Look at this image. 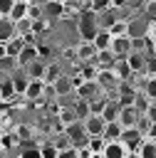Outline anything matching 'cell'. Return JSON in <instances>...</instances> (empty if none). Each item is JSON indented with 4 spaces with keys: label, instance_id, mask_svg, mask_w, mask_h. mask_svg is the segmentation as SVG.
<instances>
[{
    "label": "cell",
    "instance_id": "11",
    "mask_svg": "<svg viewBox=\"0 0 156 158\" xmlns=\"http://www.w3.org/2000/svg\"><path fill=\"white\" fill-rule=\"evenodd\" d=\"M84 126H87V133H89V138L92 136H104V128H106V121L102 118V116H89L87 121H84Z\"/></svg>",
    "mask_w": 156,
    "mask_h": 158
},
{
    "label": "cell",
    "instance_id": "38",
    "mask_svg": "<svg viewBox=\"0 0 156 158\" xmlns=\"http://www.w3.org/2000/svg\"><path fill=\"white\" fill-rule=\"evenodd\" d=\"M146 17L156 20V0H146Z\"/></svg>",
    "mask_w": 156,
    "mask_h": 158
},
{
    "label": "cell",
    "instance_id": "29",
    "mask_svg": "<svg viewBox=\"0 0 156 158\" xmlns=\"http://www.w3.org/2000/svg\"><path fill=\"white\" fill-rule=\"evenodd\" d=\"M74 114L79 116V121H87V118L92 116V104L84 101V99H79V101L74 104Z\"/></svg>",
    "mask_w": 156,
    "mask_h": 158
},
{
    "label": "cell",
    "instance_id": "6",
    "mask_svg": "<svg viewBox=\"0 0 156 158\" xmlns=\"http://www.w3.org/2000/svg\"><path fill=\"white\" fill-rule=\"evenodd\" d=\"M74 52H77V57H79L84 64H94V59H97V54H99V49L94 47V42H79V44L74 47Z\"/></svg>",
    "mask_w": 156,
    "mask_h": 158
},
{
    "label": "cell",
    "instance_id": "1",
    "mask_svg": "<svg viewBox=\"0 0 156 158\" xmlns=\"http://www.w3.org/2000/svg\"><path fill=\"white\" fill-rule=\"evenodd\" d=\"M77 30H79V37L82 42H94V37L99 35V17L94 10H84L77 15Z\"/></svg>",
    "mask_w": 156,
    "mask_h": 158
},
{
    "label": "cell",
    "instance_id": "9",
    "mask_svg": "<svg viewBox=\"0 0 156 158\" xmlns=\"http://www.w3.org/2000/svg\"><path fill=\"white\" fill-rule=\"evenodd\" d=\"M40 59V47L37 44H27L25 49H22V54L17 57V64H20V69H27L32 62H37Z\"/></svg>",
    "mask_w": 156,
    "mask_h": 158
},
{
    "label": "cell",
    "instance_id": "10",
    "mask_svg": "<svg viewBox=\"0 0 156 158\" xmlns=\"http://www.w3.org/2000/svg\"><path fill=\"white\" fill-rule=\"evenodd\" d=\"M20 94H17V89H15V81H12V77H2V89H0V99H2V104H10V101H15Z\"/></svg>",
    "mask_w": 156,
    "mask_h": 158
},
{
    "label": "cell",
    "instance_id": "40",
    "mask_svg": "<svg viewBox=\"0 0 156 158\" xmlns=\"http://www.w3.org/2000/svg\"><path fill=\"white\" fill-rule=\"evenodd\" d=\"M154 44H156V20H149V35H146Z\"/></svg>",
    "mask_w": 156,
    "mask_h": 158
},
{
    "label": "cell",
    "instance_id": "13",
    "mask_svg": "<svg viewBox=\"0 0 156 158\" xmlns=\"http://www.w3.org/2000/svg\"><path fill=\"white\" fill-rule=\"evenodd\" d=\"M17 37V27L10 17H0V42H10Z\"/></svg>",
    "mask_w": 156,
    "mask_h": 158
},
{
    "label": "cell",
    "instance_id": "35",
    "mask_svg": "<svg viewBox=\"0 0 156 158\" xmlns=\"http://www.w3.org/2000/svg\"><path fill=\"white\" fill-rule=\"evenodd\" d=\"M17 158H42V151H40V146H25L17 153Z\"/></svg>",
    "mask_w": 156,
    "mask_h": 158
},
{
    "label": "cell",
    "instance_id": "31",
    "mask_svg": "<svg viewBox=\"0 0 156 158\" xmlns=\"http://www.w3.org/2000/svg\"><path fill=\"white\" fill-rule=\"evenodd\" d=\"M12 133H15L20 141H30V138L35 136V128H32V126H27V123H17V126L12 128Z\"/></svg>",
    "mask_w": 156,
    "mask_h": 158
},
{
    "label": "cell",
    "instance_id": "41",
    "mask_svg": "<svg viewBox=\"0 0 156 158\" xmlns=\"http://www.w3.org/2000/svg\"><path fill=\"white\" fill-rule=\"evenodd\" d=\"M146 116L151 118V123H156V101H151V104H149V109H146Z\"/></svg>",
    "mask_w": 156,
    "mask_h": 158
},
{
    "label": "cell",
    "instance_id": "22",
    "mask_svg": "<svg viewBox=\"0 0 156 158\" xmlns=\"http://www.w3.org/2000/svg\"><path fill=\"white\" fill-rule=\"evenodd\" d=\"M149 35V20H131L129 22V37L136 40V37H146Z\"/></svg>",
    "mask_w": 156,
    "mask_h": 158
},
{
    "label": "cell",
    "instance_id": "4",
    "mask_svg": "<svg viewBox=\"0 0 156 158\" xmlns=\"http://www.w3.org/2000/svg\"><path fill=\"white\" fill-rule=\"evenodd\" d=\"M25 47H27V42H25L22 37H15V40H10V42H0V57L5 54V57H15V59H17Z\"/></svg>",
    "mask_w": 156,
    "mask_h": 158
},
{
    "label": "cell",
    "instance_id": "15",
    "mask_svg": "<svg viewBox=\"0 0 156 158\" xmlns=\"http://www.w3.org/2000/svg\"><path fill=\"white\" fill-rule=\"evenodd\" d=\"M126 62H129V67H131L134 74H146V64H149V57H146V54L131 52V57H129Z\"/></svg>",
    "mask_w": 156,
    "mask_h": 158
},
{
    "label": "cell",
    "instance_id": "25",
    "mask_svg": "<svg viewBox=\"0 0 156 158\" xmlns=\"http://www.w3.org/2000/svg\"><path fill=\"white\" fill-rule=\"evenodd\" d=\"M114 74H116L119 81H129V79L134 77V72H131V67H129L126 59H119V62L114 64Z\"/></svg>",
    "mask_w": 156,
    "mask_h": 158
},
{
    "label": "cell",
    "instance_id": "30",
    "mask_svg": "<svg viewBox=\"0 0 156 158\" xmlns=\"http://www.w3.org/2000/svg\"><path fill=\"white\" fill-rule=\"evenodd\" d=\"M87 148H89L94 156H102V153H104V148H106L104 136H92V138H89V143H87Z\"/></svg>",
    "mask_w": 156,
    "mask_h": 158
},
{
    "label": "cell",
    "instance_id": "24",
    "mask_svg": "<svg viewBox=\"0 0 156 158\" xmlns=\"http://www.w3.org/2000/svg\"><path fill=\"white\" fill-rule=\"evenodd\" d=\"M121 136H124V126L116 121V123H106V128H104V141L106 143H114V141H121Z\"/></svg>",
    "mask_w": 156,
    "mask_h": 158
},
{
    "label": "cell",
    "instance_id": "43",
    "mask_svg": "<svg viewBox=\"0 0 156 158\" xmlns=\"http://www.w3.org/2000/svg\"><path fill=\"white\" fill-rule=\"evenodd\" d=\"M129 158H141V156L139 153H129Z\"/></svg>",
    "mask_w": 156,
    "mask_h": 158
},
{
    "label": "cell",
    "instance_id": "27",
    "mask_svg": "<svg viewBox=\"0 0 156 158\" xmlns=\"http://www.w3.org/2000/svg\"><path fill=\"white\" fill-rule=\"evenodd\" d=\"M0 64H2V77H12L17 69H20V64H17V59L15 57H0Z\"/></svg>",
    "mask_w": 156,
    "mask_h": 158
},
{
    "label": "cell",
    "instance_id": "23",
    "mask_svg": "<svg viewBox=\"0 0 156 158\" xmlns=\"http://www.w3.org/2000/svg\"><path fill=\"white\" fill-rule=\"evenodd\" d=\"M12 81H15V89H17V94L20 96H25V91H27V86H30V77H27V72L25 69H17L15 74H12Z\"/></svg>",
    "mask_w": 156,
    "mask_h": 158
},
{
    "label": "cell",
    "instance_id": "18",
    "mask_svg": "<svg viewBox=\"0 0 156 158\" xmlns=\"http://www.w3.org/2000/svg\"><path fill=\"white\" fill-rule=\"evenodd\" d=\"M119 114H121V104H119L116 99H109V101H106V109H104V114H102V118H104L106 123H116V121H119Z\"/></svg>",
    "mask_w": 156,
    "mask_h": 158
},
{
    "label": "cell",
    "instance_id": "19",
    "mask_svg": "<svg viewBox=\"0 0 156 158\" xmlns=\"http://www.w3.org/2000/svg\"><path fill=\"white\" fill-rule=\"evenodd\" d=\"M94 47H97L99 52H109V49L114 47V37L109 35V30H104V27L99 30V35L94 37Z\"/></svg>",
    "mask_w": 156,
    "mask_h": 158
},
{
    "label": "cell",
    "instance_id": "17",
    "mask_svg": "<svg viewBox=\"0 0 156 158\" xmlns=\"http://www.w3.org/2000/svg\"><path fill=\"white\" fill-rule=\"evenodd\" d=\"M25 72H27V77H30L32 81H45V77H47V64H45L42 59H37V62H32Z\"/></svg>",
    "mask_w": 156,
    "mask_h": 158
},
{
    "label": "cell",
    "instance_id": "44",
    "mask_svg": "<svg viewBox=\"0 0 156 158\" xmlns=\"http://www.w3.org/2000/svg\"><path fill=\"white\" fill-rule=\"evenodd\" d=\"M92 158H104V156H92Z\"/></svg>",
    "mask_w": 156,
    "mask_h": 158
},
{
    "label": "cell",
    "instance_id": "37",
    "mask_svg": "<svg viewBox=\"0 0 156 158\" xmlns=\"http://www.w3.org/2000/svg\"><path fill=\"white\" fill-rule=\"evenodd\" d=\"M15 2H17V0H0V17H10Z\"/></svg>",
    "mask_w": 156,
    "mask_h": 158
},
{
    "label": "cell",
    "instance_id": "32",
    "mask_svg": "<svg viewBox=\"0 0 156 158\" xmlns=\"http://www.w3.org/2000/svg\"><path fill=\"white\" fill-rule=\"evenodd\" d=\"M50 141H52V143H54V146H57L59 151H67V148H74V146H72V141H69V136H67L64 131H59V133H54V138H50Z\"/></svg>",
    "mask_w": 156,
    "mask_h": 158
},
{
    "label": "cell",
    "instance_id": "26",
    "mask_svg": "<svg viewBox=\"0 0 156 158\" xmlns=\"http://www.w3.org/2000/svg\"><path fill=\"white\" fill-rule=\"evenodd\" d=\"M57 118H59L62 128H67V126H72V123L79 121V116L74 114V109H57Z\"/></svg>",
    "mask_w": 156,
    "mask_h": 158
},
{
    "label": "cell",
    "instance_id": "7",
    "mask_svg": "<svg viewBox=\"0 0 156 158\" xmlns=\"http://www.w3.org/2000/svg\"><path fill=\"white\" fill-rule=\"evenodd\" d=\"M139 118H141V111H139L136 106H124L121 114H119V123H121L124 128H136Z\"/></svg>",
    "mask_w": 156,
    "mask_h": 158
},
{
    "label": "cell",
    "instance_id": "5",
    "mask_svg": "<svg viewBox=\"0 0 156 158\" xmlns=\"http://www.w3.org/2000/svg\"><path fill=\"white\" fill-rule=\"evenodd\" d=\"M77 96H79V99H84V101H94V99L106 96V94L102 91V86H99L97 81H84V84L77 89Z\"/></svg>",
    "mask_w": 156,
    "mask_h": 158
},
{
    "label": "cell",
    "instance_id": "45",
    "mask_svg": "<svg viewBox=\"0 0 156 158\" xmlns=\"http://www.w3.org/2000/svg\"><path fill=\"white\" fill-rule=\"evenodd\" d=\"M20 2H30V0H20Z\"/></svg>",
    "mask_w": 156,
    "mask_h": 158
},
{
    "label": "cell",
    "instance_id": "3",
    "mask_svg": "<svg viewBox=\"0 0 156 158\" xmlns=\"http://www.w3.org/2000/svg\"><path fill=\"white\" fill-rule=\"evenodd\" d=\"M121 143L129 148V153H139V151H141V146L146 143V136H144L139 128H124Z\"/></svg>",
    "mask_w": 156,
    "mask_h": 158
},
{
    "label": "cell",
    "instance_id": "20",
    "mask_svg": "<svg viewBox=\"0 0 156 158\" xmlns=\"http://www.w3.org/2000/svg\"><path fill=\"white\" fill-rule=\"evenodd\" d=\"M119 59H116V54L109 49V52H99L97 54V59H94V67L97 69H114V64H116Z\"/></svg>",
    "mask_w": 156,
    "mask_h": 158
},
{
    "label": "cell",
    "instance_id": "42",
    "mask_svg": "<svg viewBox=\"0 0 156 158\" xmlns=\"http://www.w3.org/2000/svg\"><path fill=\"white\" fill-rule=\"evenodd\" d=\"M146 138L156 143V123H151V128H149V133H146Z\"/></svg>",
    "mask_w": 156,
    "mask_h": 158
},
{
    "label": "cell",
    "instance_id": "12",
    "mask_svg": "<svg viewBox=\"0 0 156 158\" xmlns=\"http://www.w3.org/2000/svg\"><path fill=\"white\" fill-rule=\"evenodd\" d=\"M64 12H67V5L64 2H54V0H50L47 5H45V20H59V17H64Z\"/></svg>",
    "mask_w": 156,
    "mask_h": 158
},
{
    "label": "cell",
    "instance_id": "14",
    "mask_svg": "<svg viewBox=\"0 0 156 158\" xmlns=\"http://www.w3.org/2000/svg\"><path fill=\"white\" fill-rule=\"evenodd\" d=\"M104 30H109V35H111L114 40H119V37H129V22L121 20V17H119V20H111Z\"/></svg>",
    "mask_w": 156,
    "mask_h": 158
},
{
    "label": "cell",
    "instance_id": "34",
    "mask_svg": "<svg viewBox=\"0 0 156 158\" xmlns=\"http://www.w3.org/2000/svg\"><path fill=\"white\" fill-rule=\"evenodd\" d=\"M141 91L146 94L149 101H156V77H146V84H144Z\"/></svg>",
    "mask_w": 156,
    "mask_h": 158
},
{
    "label": "cell",
    "instance_id": "39",
    "mask_svg": "<svg viewBox=\"0 0 156 158\" xmlns=\"http://www.w3.org/2000/svg\"><path fill=\"white\" fill-rule=\"evenodd\" d=\"M59 158H79V151H77V148H67V151H59Z\"/></svg>",
    "mask_w": 156,
    "mask_h": 158
},
{
    "label": "cell",
    "instance_id": "28",
    "mask_svg": "<svg viewBox=\"0 0 156 158\" xmlns=\"http://www.w3.org/2000/svg\"><path fill=\"white\" fill-rule=\"evenodd\" d=\"M64 74H62V67L59 64H47V77H45V84L47 86H52L57 79H62Z\"/></svg>",
    "mask_w": 156,
    "mask_h": 158
},
{
    "label": "cell",
    "instance_id": "8",
    "mask_svg": "<svg viewBox=\"0 0 156 158\" xmlns=\"http://www.w3.org/2000/svg\"><path fill=\"white\" fill-rule=\"evenodd\" d=\"M111 52L116 54V59H129V57H131V52H134L131 37H119V40H114V47H111Z\"/></svg>",
    "mask_w": 156,
    "mask_h": 158
},
{
    "label": "cell",
    "instance_id": "36",
    "mask_svg": "<svg viewBox=\"0 0 156 158\" xmlns=\"http://www.w3.org/2000/svg\"><path fill=\"white\" fill-rule=\"evenodd\" d=\"M139 156H141V158H156V143L146 138V143L141 146V151H139Z\"/></svg>",
    "mask_w": 156,
    "mask_h": 158
},
{
    "label": "cell",
    "instance_id": "16",
    "mask_svg": "<svg viewBox=\"0 0 156 158\" xmlns=\"http://www.w3.org/2000/svg\"><path fill=\"white\" fill-rule=\"evenodd\" d=\"M102 156L104 158H129V148L121 141H114V143H106V148H104Z\"/></svg>",
    "mask_w": 156,
    "mask_h": 158
},
{
    "label": "cell",
    "instance_id": "21",
    "mask_svg": "<svg viewBox=\"0 0 156 158\" xmlns=\"http://www.w3.org/2000/svg\"><path fill=\"white\" fill-rule=\"evenodd\" d=\"M45 91H47V84L45 81H30V86L25 91V99L27 101H40L45 96Z\"/></svg>",
    "mask_w": 156,
    "mask_h": 158
},
{
    "label": "cell",
    "instance_id": "33",
    "mask_svg": "<svg viewBox=\"0 0 156 158\" xmlns=\"http://www.w3.org/2000/svg\"><path fill=\"white\" fill-rule=\"evenodd\" d=\"M40 151H42V158H59V148H57L52 141L40 143Z\"/></svg>",
    "mask_w": 156,
    "mask_h": 158
},
{
    "label": "cell",
    "instance_id": "2",
    "mask_svg": "<svg viewBox=\"0 0 156 158\" xmlns=\"http://www.w3.org/2000/svg\"><path fill=\"white\" fill-rule=\"evenodd\" d=\"M62 131L69 136V141H72L74 148H84V146L89 143V133H87L84 121H77V123H72V126H67V128H62Z\"/></svg>",
    "mask_w": 156,
    "mask_h": 158
}]
</instances>
